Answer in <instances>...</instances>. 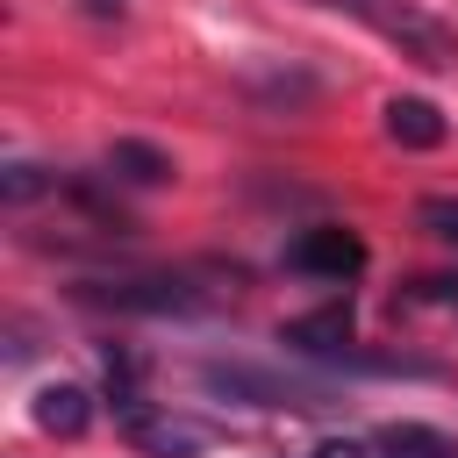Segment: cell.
<instances>
[{"label":"cell","instance_id":"6da1fadb","mask_svg":"<svg viewBox=\"0 0 458 458\" xmlns=\"http://www.w3.org/2000/svg\"><path fill=\"white\" fill-rule=\"evenodd\" d=\"M322 7L365 21L372 36H386L401 57H415V64H429V72H451V64H458V36H451L429 7H415V0H322Z\"/></svg>","mask_w":458,"mask_h":458},{"label":"cell","instance_id":"7a4b0ae2","mask_svg":"<svg viewBox=\"0 0 458 458\" xmlns=\"http://www.w3.org/2000/svg\"><path fill=\"white\" fill-rule=\"evenodd\" d=\"M79 301H100V308H122V315H186L200 308L193 279L186 272H129V279H86Z\"/></svg>","mask_w":458,"mask_h":458},{"label":"cell","instance_id":"3957f363","mask_svg":"<svg viewBox=\"0 0 458 458\" xmlns=\"http://www.w3.org/2000/svg\"><path fill=\"white\" fill-rule=\"evenodd\" d=\"M279 265L301 272V279H358V272H365V243H358L351 229H336V222H315V229H301V236L286 243Z\"/></svg>","mask_w":458,"mask_h":458},{"label":"cell","instance_id":"277c9868","mask_svg":"<svg viewBox=\"0 0 458 458\" xmlns=\"http://www.w3.org/2000/svg\"><path fill=\"white\" fill-rule=\"evenodd\" d=\"M386 136H394L401 150H437V143L451 136V122H444L437 100H422V93H394V100H386Z\"/></svg>","mask_w":458,"mask_h":458},{"label":"cell","instance_id":"5b68a950","mask_svg":"<svg viewBox=\"0 0 458 458\" xmlns=\"http://www.w3.org/2000/svg\"><path fill=\"white\" fill-rule=\"evenodd\" d=\"M29 415H36V429H50V437H86V422H93V394L72 386V379H50V386H36Z\"/></svg>","mask_w":458,"mask_h":458},{"label":"cell","instance_id":"8992f818","mask_svg":"<svg viewBox=\"0 0 458 458\" xmlns=\"http://www.w3.org/2000/svg\"><path fill=\"white\" fill-rule=\"evenodd\" d=\"M122 429H129V444H143L150 458H193V451L208 444L200 429H186V422H172V415H157L150 401H143V408H129V415H122Z\"/></svg>","mask_w":458,"mask_h":458},{"label":"cell","instance_id":"52a82bcc","mask_svg":"<svg viewBox=\"0 0 458 458\" xmlns=\"http://www.w3.org/2000/svg\"><path fill=\"white\" fill-rule=\"evenodd\" d=\"M100 165H107V179H122V186H165V179H172V157H165L157 143H143V136H114Z\"/></svg>","mask_w":458,"mask_h":458},{"label":"cell","instance_id":"ba28073f","mask_svg":"<svg viewBox=\"0 0 458 458\" xmlns=\"http://www.w3.org/2000/svg\"><path fill=\"white\" fill-rule=\"evenodd\" d=\"M279 344H293V351H344V344H351V308L336 301V308H322V315H301V322L279 329Z\"/></svg>","mask_w":458,"mask_h":458},{"label":"cell","instance_id":"9c48e42d","mask_svg":"<svg viewBox=\"0 0 458 458\" xmlns=\"http://www.w3.org/2000/svg\"><path fill=\"white\" fill-rule=\"evenodd\" d=\"M372 458H458V451H451L437 429H422V422H394V429H379Z\"/></svg>","mask_w":458,"mask_h":458},{"label":"cell","instance_id":"30bf717a","mask_svg":"<svg viewBox=\"0 0 458 458\" xmlns=\"http://www.w3.org/2000/svg\"><path fill=\"white\" fill-rule=\"evenodd\" d=\"M415 229H422L429 243H444V250H458V193H429V200L415 208Z\"/></svg>","mask_w":458,"mask_h":458},{"label":"cell","instance_id":"8fae6325","mask_svg":"<svg viewBox=\"0 0 458 458\" xmlns=\"http://www.w3.org/2000/svg\"><path fill=\"white\" fill-rule=\"evenodd\" d=\"M57 186H64V179H57V172H43V165H7V172H0L7 208H29L36 193H57Z\"/></svg>","mask_w":458,"mask_h":458},{"label":"cell","instance_id":"7c38bea8","mask_svg":"<svg viewBox=\"0 0 458 458\" xmlns=\"http://www.w3.org/2000/svg\"><path fill=\"white\" fill-rule=\"evenodd\" d=\"M308 458H372V444H351V437H329V444H315Z\"/></svg>","mask_w":458,"mask_h":458},{"label":"cell","instance_id":"4fadbf2b","mask_svg":"<svg viewBox=\"0 0 458 458\" xmlns=\"http://www.w3.org/2000/svg\"><path fill=\"white\" fill-rule=\"evenodd\" d=\"M86 14H122V0H86Z\"/></svg>","mask_w":458,"mask_h":458}]
</instances>
